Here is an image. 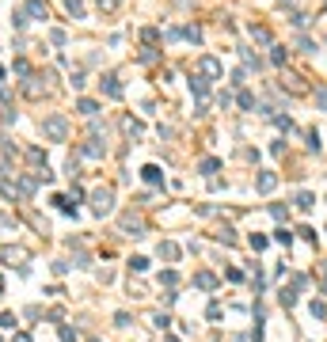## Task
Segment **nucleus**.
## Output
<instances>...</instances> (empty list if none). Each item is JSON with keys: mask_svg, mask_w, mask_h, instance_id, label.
Masks as SVG:
<instances>
[{"mask_svg": "<svg viewBox=\"0 0 327 342\" xmlns=\"http://www.w3.org/2000/svg\"><path fill=\"white\" fill-rule=\"evenodd\" d=\"M42 133L50 137V141H65V137H69V118H65V114H46Z\"/></svg>", "mask_w": 327, "mask_h": 342, "instance_id": "obj_1", "label": "nucleus"}, {"mask_svg": "<svg viewBox=\"0 0 327 342\" xmlns=\"http://www.w3.org/2000/svg\"><path fill=\"white\" fill-rule=\"evenodd\" d=\"M111 209H114V190L111 187L92 190V213H95V217H107Z\"/></svg>", "mask_w": 327, "mask_h": 342, "instance_id": "obj_2", "label": "nucleus"}, {"mask_svg": "<svg viewBox=\"0 0 327 342\" xmlns=\"http://www.w3.org/2000/svg\"><path fill=\"white\" fill-rule=\"evenodd\" d=\"M198 73L206 76V80H217V76L225 73V68H221V61H217V57H198Z\"/></svg>", "mask_w": 327, "mask_h": 342, "instance_id": "obj_3", "label": "nucleus"}, {"mask_svg": "<svg viewBox=\"0 0 327 342\" xmlns=\"http://www.w3.org/2000/svg\"><path fill=\"white\" fill-rule=\"evenodd\" d=\"M80 152L88 156V160H103V152H107V145H103L99 137L92 133V137H88V145H80Z\"/></svg>", "mask_w": 327, "mask_h": 342, "instance_id": "obj_4", "label": "nucleus"}, {"mask_svg": "<svg viewBox=\"0 0 327 342\" xmlns=\"http://www.w3.org/2000/svg\"><path fill=\"white\" fill-rule=\"evenodd\" d=\"M274 187H278V175H274V171H259V179H255V190H259V194H270Z\"/></svg>", "mask_w": 327, "mask_h": 342, "instance_id": "obj_5", "label": "nucleus"}, {"mask_svg": "<svg viewBox=\"0 0 327 342\" xmlns=\"http://www.w3.org/2000/svg\"><path fill=\"white\" fill-rule=\"evenodd\" d=\"M122 232L126 236H145V221L141 217H122Z\"/></svg>", "mask_w": 327, "mask_h": 342, "instance_id": "obj_6", "label": "nucleus"}, {"mask_svg": "<svg viewBox=\"0 0 327 342\" xmlns=\"http://www.w3.org/2000/svg\"><path fill=\"white\" fill-rule=\"evenodd\" d=\"M99 84H103V92H107L111 99H122V84H118V76H114V73H107Z\"/></svg>", "mask_w": 327, "mask_h": 342, "instance_id": "obj_7", "label": "nucleus"}, {"mask_svg": "<svg viewBox=\"0 0 327 342\" xmlns=\"http://www.w3.org/2000/svg\"><path fill=\"white\" fill-rule=\"evenodd\" d=\"M42 92H46V84L38 80V76H27V80H23V95H27V99H38Z\"/></svg>", "mask_w": 327, "mask_h": 342, "instance_id": "obj_8", "label": "nucleus"}, {"mask_svg": "<svg viewBox=\"0 0 327 342\" xmlns=\"http://www.w3.org/2000/svg\"><path fill=\"white\" fill-rule=\"evenodd\" d=\"M190 95H198V99L209 95V80H206V76H190Z\"/></svg>", "mask_w": 327, "mask_h": 342, "instance_id": "obj_9", "label": "nucleus"}, {"mask_svg": "<svg viewBox=\"0 0 327 342\" xmlns=\"http://www.w3.org/2000/svg\"><path fill=\"white\" fill-rule=\"evenodd\" d=\"M27 15H31V19H50V12H46L42 0H27Z\"/></svg>", "mask_w": 327, "mask_h": 342, "instance_id": "obj_10", "label": "nucleus"}, {"mask_svg": "<svg viewBox=\"0 0 327 342\" xmlns=\"http://www.w3.org/2000/svg\"><path fill=\"white\" fill-rule=\"evenodd\" d=\"M194 285H198V289H213V285H217V278H213L209 270H198V274H194Z\"/></svg>", "mask_w": 327, "mask_h": 342, "instance_id": "obj_11", "label": "nucleus"}, {"mask_svg": "<svg viewBox=\"0 0 327 342\" xmlns=\"http://www.w3.org/2000/svg\"><path fill=\"white\" fill-rule=\"evenodd\" d=\"M76 111H80L84 118H92V114H99V103L95 99H76Z\"/></svg>", "mask_w": 327, "mask_h": 342, "instance_id": "obj_12", "label": "nucleus"}, {"mask_svg": "<svg viewBox=\"0 0 327 342\" xmlns=\"http://www.w3.org/2000/svg\"><path fill=\"white\" fill-rule=\"evenodd\" d=\"M122 130H126L130 137H141V133H145V125H141L137 118H122Z\"/></svg>", "mask_w": 327, "mask_h": 342, "instance_id": "obj_13", "label": "nucleus"}, {"mask_svg": "<svg viewBox=\"0 0 327 342\" xmlns=\"http://www.w3.org/2000/svg\"><path fill=\"white\" fill-rule=\"evenodd\" d=\"M160 259L175 262V259H179V243H160Z\"/></svg>", "mask_w": 327, "mask_h": 342, "instance_id": "obj_14", "label": "nucleus"}, {"mask_svg": "<svg viewBox=\"0 0 327 342\" xmlns=\"http://www.w3.org/2000/svg\"><path fill=\"white\" fill-rule=\"evenodd\" d=\"M141 175H145V183H160V179H164L156 164H145V168H141Z\"/></svg>", "mask_w": 327, "mask_h": 342, "instance_id": "obj_15", "label": "nucleus"}, {"mask_svg": "<svg viewBox=\"0 0 327 342\" xmlns=\"http://www.w3.org/2000/svg\"><path fill=\"white\" fill-rule=\"evenodd\" d=\"M152 327H156V331H168V327H171V316H168V312H156V316H152Z\"/></svg>", "mask_w": 327, "mask_h": 342, "instance_id": "obj_16", "label": "nucleus"}, {"mask_svg": "<svg viewBox=\"0 0 327 342\" xmlns=\"http://www.w3.org/2000/svg\"><path fill=\"white\" fill-rule=\"evenodd\" d=\"M15 323L19 319L12 316V312H0V331H15Z\"/></svg>", "mask_w": 327, "mask_h": 342, "instance_id": "obj_17", "label": "nucleus"}, {"mask_svg": "<svg viewBox=\"0 0 327 342\" xmlns=\"http://www.w3.org/2000/svg\"><path fill=\"white\" fill-rule=\"evenodd\" d=\"M274 243H282V247H289V243H293V232H289V228H278V232H274Z\"/></svg>", "mask_w": 327, "mask_h": 342, "instance_id": "obj_18", "label": "nucleus"}, {"mask_svg": "<svg viewBox=\"0 0 327 342\" xmlns=\"http://www.w3.org/2000/svg\"><path fill=\"white\" fill-rule=\"evenodd\" d=\"M240 111H255V95L251 92H240Z\"/></svg>", "mask_w": 327, "mask_h": 342, "instance_id": "obj_19", "label": "nucleus"}, {"mask_svg": "<svg viewBox=\"0 0 327 342\" xmlns=\"http://www.w3.org/2000/svg\"><path fill=\"white\" fill-rule=\"evenodd\" d=\"M312 205H316V198H312V194H297V209H304V213H308Z\"/></svg>", "mask_w": 327, "mask_h": 342, "instance_id": "obj_20", "label": "nucleus"}, {"mask_svg": "<svg viewBox=\"0 0 327 342\" xmlns=\"http://www.w3.org/2000/svg\"><path fill=\"white\" fill-rule=\"evenodd\" d=\"M251 38H255V42H270V31H266V27H255V23H251Z\"/></svg>", "mask_w": 327, "mask_h": 342, "instance_id": "obj_21", "label": "nucleus"}, {"mask_svg": "<svg viewBox=\"0 0 327 342\" xmlns=\"http://www.w3.org/2000/svg\"><path fill=\"white\" fill-rule=\"evenodd\" d=\"M217 168H221V160H213V156H209V160H202V168H198V171H202V175H213Z\"/></svg>", "mask_w": 327, "mask_h": 342, "instance_id": "obj_22", "label": "nucleus"}, {"mask_svg": "<svg viewBox=\"0 0 327 342\" xmlns=\"http://www.w3.org/2000/svg\"><path fill=\"white\" fill-rule=\"evenodd\" d=\"M270 61L274 65H285V46H270Z\"/></svg>", "mask_w": 327, "mask_h": 342, "instance_id": "obj_23", "label": "nucleus"}, {"mask_svg": "<svg viewBox=\"0 0 327 342\" xmlns=\"http://www.w3.org/2000/svg\"><path fill=\"white\" fill-rule=\"evenodd\" d=\"M130 270H137V274L149 270V259H145V255H133V259H130Z\"/></svg>", "mask_w": 327, "mask_h": 342, "instance_id": "obj_24", "label": "nucleus"}, {"mask_svg": "<svg viewBox=\"0 0 327 342\" xmlns=\"http://www.w3.org/2000/svg\"><path fill=\"white\" fill-rule=\"evenodd\" d=\"M316 106H320V111H327V84L316 87Z\"/></svg>", "mask_w": 327, "mask_h": 342, "instance_id": "obj_25", "label": "nucleus"}, {"mask_svg": "<svg viewBox=\"0 0 327 342\" xmlns=\"http://www.w3.org/2000/svg\"><path fill=\"white\" fill-rule=\"evenodd\" d=\"M308 312H312L316 319H323V316H327V304H323V300H312V304H308Z\"/></svg>", "mask_w": 327, "mask_h": 342, "instance_id": "obj_26", "label": "nucleus"}, {"mask_svg": "<svg viewBox=\"0 0 327 342\" xmlns=\"http://www.w3.org/2000/svg\"><path fill=\"white\" fill-rule=\"evenodd\" d=\"M278 297H282V304H285V308H293V304H297V293H293V289H282Z\"/></svg>", "mask_w": 327, "mask_h": 342, "instance_id": "obj_27", "label": "nucleus"}, {"mask_svg": "<svg viewBox=\"0 0 327 342\" xmlns=\"http://www.w3.org/2000/svg\"><path fill=\"white\" fill-rule=\"evenodd\" d=\"M27 156H31L38 168H46V152H42V149H27Z\"/></svg>", "mask_w": 327, "mask_h": 342, "instance_id": "obj_28", "label": "nucleus"}, {"mask_svg": "<svg viewBox=\"0 0 327 342\" xmlns=\"http://www.w3.org/2000/svg\"><path fill=\"white\" fill-rule=\"evenodd\" d=\"M247 243H251V251H266V243H270V240H266V236H251Z\"/></svg>", "mask_w": 327, "mask_h": 342, "instance_id": "obj_29", "label": "nucleus"}, {"mask_svg": "<svg viewBox=\"0 0 327 342\" xmlns=\"http://www.w3.org/2000/svg\"><path fill=\"white\" fill-rule=\"evenodd\" d=\"M72 266H80V270H88V266H92V259H88V255H84V251H76V259H72Z\"/></svg>", "mask_w": 327, "mask_h": 342, "instance_id": "obj_30", "label": "nucleus"}, {"mask_svg": "<svg viewBox=\"0 0 327 342\" xmlns=\"http://www.w3.org/2000/svg\"><path fill=\"white\" fill-rule=\"evenodd\" d=\"M183 38H190V42H202V31H198V27H183Z\"/></svg>", "mask_w": 327, "mask_h": 342, "instance_id": "obj_31", "label": "nucleus"}, {"mask_svg": "<svg viewBox=\"0 0 327 342\" xmlns=\"http://www.w3.org/2000/svg\"><path fill=\"white\" fill-rule=\"evenodd\" d=\"M217 240H221V243H236V232H232V228H221Z\"/></svg>", "mask_w": 327, "mask_h": 342, "instance_id": "obj_32", "label": "nucleus"}, {"mask_svg": "<svg viewBox=\"0 0 327 342\" xmlns=\"http://www.w3.org/2000/svg\"><path fill=\"white\" fill-rule=\"evenodd\" d=\"M50 42L53 46H65V42H69V34H65V31H50Z\"/></svg>", "mask_w": 327, "mask_h": 342, "instance_id": "obj_33", "label": "nucleus"}, {"mask_svg": "<svg viewBox=\"0 0 327 342\" xmlns=\"http://www.w3.org/2000/svg\"><path fill=\"white\" fill-rule=\"evenodd\" d=\"M57 335H61V342H76V331L72 327H57Z\"/></svg>", "mask_w": 327, "mask_h": 342, "instance_id": "obj_34", "label": "nucleus"}, {"mask_svg": "<svg viewBox=\"0 0 327 342\" xmlns=\"http://www.w3.org/2000/svg\"><path fill=\"white\" fill-rule=\"evenodd\" d=\"M240 57H244V61H247V65H251V68H259V65H263V61H259V57H255L251 50H240Z\"/></svg>", "mask_w": 327, "mask_h": 342, "instance_id": "obj_35", "label": "nucleus"}, {"mask_svg": "<svg viewBox=\"0 0 327 342\" xmlns=\"http://www.w3.org/2000/svg\"><path fill=\"white\" fill-rule=\"evenodd\" d=\"M160 281H164V285H175L179 274H175V270H164V274H160Z\"/></svg>", "mask_w": 327, "mask_h": 342, "instance_id": "obj_36", "label": "nucleus"}, {"mask_svg": "<svg viewBox=\"0 0 327 342\" xmlns=\"http://www.w3.org/2000/svg\"><path fill=\"white\" fill-rule=\"evenodd\" d=\"M0 122H4V125L15 122V111H12V106H4V111H0Z\"/></svg>", "mask_w": 327, "mask_h": 342, "instance_id": "obj_37", "label": "nucleus"}, {"mask_svg": "<svg viewBox=\"0 0 327 342\" xmlns=\"http://www.w3.org/2000/svg\"><path fill=\"white\" fill-rule=\"evenodd\" d=\"M270 213H274V221H285V217H289V209H285V205H270Z\"/></svg>", "mask_w": 327, "mask_h": 342, "instance_id": "obj_38", "label": "nucleus"}, {"mask_svg": "<svg viewBox=\"0 0 327 342\" xmlns=\"http://www.w3.org/2000/svg\"><path fill=\"white\" fill-rule=\"evenodd\" d=\"M289 23L297 27V31H301V27H304V23H308V15H304V12H293V19H289Z\"/></svg>", "mask_w": 327, "mask_h": 342, "instance_id": "obj_39", "label": "nucleus"}, {"mask_svg": "<svg viewBox=\"0 0 327 342\" xmlns=\"http://www.w3.org/2000/svg\"><path fill=\"white\" fill-rule=\"evenodd\" d=\"M141 38H145V42H156L160 31H156V27H145V31H141Z\"/></svg>", "mask_w": 327, "mask_h": 342, "instance_id": "obj_40", "label": "nucleus"}, {"mask_svg": "<svg viewBox=\"0 0 327 342\" xmlns=\"http://www.w3.org/2000/svg\"><path fill=\"white\" fill-rule=\"evenodd\" d=\"M156 57H160L156 50H141V57H137V61H145V65H152V61H156Z\"/></svg>", "mask_w": 327, "mask_h": 342, "instance_id": "obj_41", "label": "nucleus"}, {"mask_svg": "<svg viewBox=\"0 0 327 342\" xmlns=\"http://www.w3.org/2000/svg\"><path fill=\"white\" fill-rule=\"evenodd\" d=\"M308 149L320 152V133H316V130H308Z\"/></svg>", "mask_w": 327, "mask_h": 342, "instance_id": "obj_42", "label": "nucleus"}, {"mask_svg": "<svg viewBox=\"0 0 327 342\" xmlns=\"http://www.w3.org/2000/svg\"><path fill=\"white\" fill-rule=\"evenodd\" d=\"M95 4H99V8H103V12H114V8H118V4H122V0H95Z\"/></svg>", "mask_w": 327, "mask_h": 342, "instance_id": "obj_43", "label": "nucleus"}, {"mask_svg": "<svg viewBox=\"0 0 327 342\" xmlns=\"http://www.w3.org/2000/svg\"><path fill=\"white\" fill-rule=\"evenodd\" d=\"M12 68H15V73H19V76H31V65H27V61H15Z\"/></svg>", "mask_w": 327, "mask_h": 342, "instance_id": "obj_44", "label": "nucleus"}, {"mask_svg": "<svg viewBox=\"0 0 327 342\" xmlns=\"http://www.w3.org/2000/svg\"><path fill=\"white\" fill-rule=\"evenodd\" d=\"M12 23L19 27V31H23V27H27V12H15V15H12Z\"/></svg>", "mask_w": 327, "mask_h": 342, "instance_id": "obj_45", "label": "nucleus"}, {"mask_svg": "<svg viewBox=\"0 0 327 342\" xmlns=\"http://www.w3.org/2000/svg\"><path fill=\"white\" fill-rule=\"evenodd\" d=\"M12 342H31V335H23V331H15V335H12Z\"/></svg>", "mask_w": 327, "mask_h": 342, "instance_id": "obj_46", "label": "nucleus"}, {"mask_svg": "<svg viewBox=\"0 0 327 342\" xmlns=\"http://www.w3.org/2000/svg\"><path fill=\"white\" fill-rule=\"evenodd\" d=\"M282 4H289V8H293V4H297V0H282Z\"/></svg>", "mask_w": 327, "mask_h": 342, "instance_id": "obj_47", "label": "nucleus"}, {"mask_svg": "<svg viewBox=\"0 0 327 342\" xmlns=\"http://www.w3.org/2000/svg\"><path fill=\"white\" fill-rule=\"evenodd\" d=\"M0 342H4V338H0Z\"/></svg>", "mask_w": 327, "mask_h": 342, "instance_id": "obj_48", "label": "nucleus"}]
</instances>
